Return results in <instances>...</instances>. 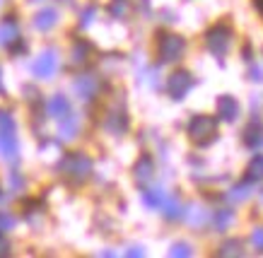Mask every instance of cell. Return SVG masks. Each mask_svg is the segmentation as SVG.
Instances as JSON below:
<instances>
[{
	"mask_svg": "<svg viewBox=\"0 0 263 258\" xmlns=\"http://www.w3.org/2000/svg\"><path fill=\"white\" fill-rule=\"evenodd\" d=\"M92 169H95V164H92V160L85 152H68L63 154V160L58 162V174L68 184H75V186L85 184L92 176Z\"/></svg>",
	"mask_w": 263,
	"mask_h": 258,
	"instance_id": "1",
	"label": "cell"
},
{
	"mask_svg": "<svg viewBox=\"0 0 263 258\" xmlns=\"http://www.w3.org/2000/svg\"><path fill=\"white\" fill-rule=\"evenodd\" d=\"M0 160L17 164L20 162V137L12 113L0 109Z\"/></svg>",
	"mask_w": 263,
	"mask_h": 258,
	"instance_id": "2",
	"label": "cell"
},
{
	"mask_svg": "<svg viewBox=\"0 0 263 258\" xmlns=\"http://www.w3.org/2000/svg\"><path fill=\"white\" fill-rule=\"evenodd\" d=\"M189 137L196 147H210L220 137V130H217V118L213 116H205V113H198L189 121Z\"/></svg>",
	"mask_w": 263,
	"mask_h": 258,
	"instance_id": "3",
	"label": "cell"
},
{
	"mask_svg": "<svg viewBox=\"0 0 263 258\" xmlns=\"http://www.w3.org/2000/svg\"><path fill=\"white\" fill-rule=\"evenodd\" d=\"M183 51H186V39L179 36V34H160L157 39V56H160V63H176L181 61Z\"/></svg>",
	"mask_w": 263,
	"mask_h": 258,
	"instance_id": "4",
	"label": "cell"
},
{
	"mask_svg": "<svg viewBox=\"0 0 263 258\" xmlns=\"http://www.w3.org/2000/svg\"><path fill=\"white\" fill-rule=\"evenodd\" d=\"M205 46L217 61H222V56H227V51L232 46V29L227 25L210 27L205 32Z\"/></svg>",
	"mask_w": 263,
	"mask_h": 258,
	"instance_id": "5",
	"label": "cell"
},
{
	"mask_svg": "<svg viewBox=\"0 0 263 258\" xmlns=\"http://www.w3.org/2000/svg\"><path fill=\"white\" fill-rule=\"evenodd\" d=\"M193 87H196V77H193L189 70H174L167 80V94L174 99V102L186 99Z\"/></svg>",
	"mask_w": 263,
	"mask_h": 258,
	"instance_id": "6",
	"label": "cell"
},
{
	"mask_svg": "<svg viewBox=\"0 0 263 258\" xmlns=\"http://www.w3.org/2000/svg\"><path fill=\"white\" fill-rule=\"evenodd\" d=\"M58 70V51L44 49L32 63V75L36 80H51Z\"/></svg>",
	"mask_w": 263,
	"mask_h": 258,
	"instance_id": "7",
	"label": "cell"
},
{
	"mask_svg": "<svg viewBox=\"0 0 263 258\" xmlns=\"http://www.w3.org/2000/svg\"><path fill=\"white\" fill-rule=\"evenodd\" d=\"M72 89H75L78 99H82V102H95V99L99 97V92H102V80H99L95 73H80L72 80Z\"/></svg>",
	"mask_w": 263,
	"mask_h": 258,
	"instance_id": "8",
	"label": "cell"
},
{
	"mask_svg": "<svg viewBox=\"0 0 263 258\" xmlns=\"http://www.w3.org/2000/svg\"><path fill=\"white\" fill-rule=\"evenodd\" d=\"M104 128L109 130L111 135H116V137L126 135L128 113H126V102H123V99H121L119 104L109 106V111H106V116H104Z\"/></svg>",
	"mask_w": 263,
	"mask_h": 258,
	"instance_id": "9",
	"label": "cell"
},
{
	"mask_svg": "<svg viewBox=\"0 0 263 258\" xmlns=\"http://www.w3.org/2000/svg\"><path fill=\"white\" fill-rule=\"evenodd\" d=\"M22 41V32H20V22H17L12 15L3 17L0 19V46L3 49H12L15 44Z\"/></svg>",
	"mask_w": 263,
	"mask_h": 258,
	"instance_id": "10",
	"label": "cell"
},
{
	"mask_svg": "<svg viewBox=\"0 0 263 258\" xmlns=\"http://www.w3.org/2000/svg\"><path fill=\"white\" fill-rule=\"evenodd\" d=\"M215 109H217V118L224 123H234L241 113L239 102H237V97H232V94H220L215 99Z\"/></svg>",
	"mask_w": 263,
	"mask_h": 258,
	"instance_id": "11",
	"label": "cell"
},
{
	"mask_svg": "<svg viewBox=\"0 0 263 258\" xmlns=\"http://www.w3.org/2000/svg\"><path fill=\"white\" fill-rule=\"evenodd\" d=\"M133 178H136V184L140 188H145L155 178V160L150 154H140L138 157V162L133 164Z\"/></svg>",
	"mask_w": 263,
	"mask_h": 258,
	"instance_id": "12",
	"label": "cell"
},
{
	"mask_svg": "<svg viewBox=\"0 0 263 258\" xmlns=\"http://www.w3.org/2000/svg\"><path fill=\"white\" fill-rule=\"evenodd\" d=\"M78 133H80V118H78V113L75 111H70L68 116H63V118H58V135H61L63 143L75 140Z\"/></svg>",
	"mask_w": 263,
	"mask_h": 258,
	"instance_id": "13",
	"label": "cell"
},
{
	"mask_svg": "<svg viewBox=\"0 0 263 258\" xmlns=\"http://www.w3.org/2000/svg\"><path fill=\"white\" fill-rule=\"evenodd\" d=\"M72 111L70 106V99L65 97V94H53V97L46 102V113L51 116V118H63V116H68V113Z\"/></svg>",
	"mask_w": 263,
	"mask_h": 258,
	"instance_id": "14",
	"label": "cell"
},
{
	"mask_svg": "<svg viewBox=\"0 0 263 258\" xmlns=\"http://www.w3.org/2000/svg\"><path fill=\"white\" fill-rule=\"evenodd\" d=\"M58 25V10L56 8H44L34 15V27L39 32H51Z\"/></svg>",
	"mask_w": 263,
	"mask_h": 258,
	"instance_id": "15",
	"label": "cell"
},
{
	"mask_svg": "<svg viewBox=\"0 0 263 258\" xmlns=\"http://www.w3.org/2000/svg\"><path fill=\"white\" fill-rule=\"evenodd\" d=\"M244 145L251 147V150H258V147L263 145V126L258 118H254V121L244 128Z\"/></svg>",
	"mask_w": 263,
	"mask_h": 258,
	"instance_id": "16",
	"label": "cell"
},
{
	"mask_svg": "<svg viewBox=\"0 0 263 258\" xmlns=\"http://www.w3.org/2000/svg\"><path fill=\"white\" fill-rule=\"evenodd\" d=\"M92 53H95V46L85 39H78L75 44H72V51H70L72 65H85L89 58H92Z\"/></svg>",
	"mask_w": 263,
	"mask_h": 258,
	"instance_id": "17",
	"label": "cell"
},
{
	"mask_svg": "<svg viewBox=\"0 0 263 258\" xmlns=\"http://www.w3.org/2000/svg\"><path fill=\"white\" fill-rule=\"evenodd\" d=\"M160 210H162V215H164V220H169V222L183 217V205H181V201H179L176 195H167Z\"/></svg>",
	"mask_w": 263,
	"mask_h": 258,
	"instance_id": "18",
	"label": "cell"
},
{
	"mask_svg": "<svg viewBox=\"0 0 263 258\" xmlns=\"http://www.w3.org/2000/svg\"><path fill=\"white\" fill-rule=\"evenodd\" d=\"M164 198H167V193H164L162 188H147V186H145L143 191H140V201H143L150 210H160Z\"/></svg>",
	"mask_w": 263,
	"mask_h": 258,
	"instance_id": "19",
	"label": "cell"
},
{
	"mask_svg": "<svg viewBox=\"0 0 263 258\" xmlns=\"http://www.w3.org/2000/svg\"><path fill=\"white\" fill-rule=\"evenodd\" d=\"M217 256L220 258H239V256H244V244H241L239 239H227V242L220 244Z\"/></svg>",
	"mask_w": 263,
	"mask_h": 258,
	"instance_id": "20",
	"label": "cell"
},
{
	"mask_svg": "<svg viewBox=\"0 0 263 258\" xmlns=\"http://www.w3.org/2000/svg\"><path fill=\"white\" fill-rule=\"evenodd\" d=\"M183 217L189 220L193 227H203L208 220H210V215H208L203 208H198V205H191L189 210H183Z\"/></svg>",
	"mask_w": 263,
	"mask_h": 258,
	"instance_id": "21",
	"label": "cell"
},
{
	"mask_svg": "<svg viewBox=\"0 0 263 258\" xmlns=\"http://www.w3.org/2000/svg\"><path fill=\"white\" fill-rule=\"evenodd\" d=\"M261 178H263V154H256L254 160L249 162V167H247V181L258 184Z\"/></svg>",
	"mask_w": 263,
	"mask_h": 258,
	"instance_id": "22",
	"label": "cell"
},
{
	"mask_svg": "<svg viewBox=\"0 0 263 258\" xmlns=\"http://www.w3.org/2000/svg\"><path fill=\"white\" fill-rule=\"evenodd\" d=\"M249 195H251V181H247V184H239V186H234V188H230L227 198H230L232 203H244Z\"/></svg>",
	"mask_w": 263,
	"mask_h": 258,
	"instance_id": "23",
	"label": "cell"
},
{
	"mask_svg": "<svg viewBox=\"0 0 263 258\" xmlns=\"http://www.w3.org/2000/svg\"><path fill=\"white\" fill-rule=\"evenodd\" d=\"M232 220H234V210L222 208V210H217V212H215L213 222H215V227L220 229V232H224V229H227V227L232 225Z\"/></svg>",
	"mask_w": 263,
	"mask_h": 258,
	"instance_id": "24",
	"label": "cell"
},
{
	"mask_svg": "<svg viewBox=\"0 0 263 258\" xmlns=\"http://www.w3.org/2000/svg\"><path fill=\"white\" fill-rule=\"evenodd\" d=\"M128 10H130L128 0H111V5H109V12H111L114 19H126Z\"/></svg>",
	"mask_w": 263,
	"mask_h": 258,
	"instance_id": "25",
	"label": "cell"
},
{
	"mask_svg": "<svg viewBox=\"0 0 263 258\" xmlns=\"http://www.w3.org/2000/svg\"><path fill=\"white\" fill-rule=\"evenodd\" d=\"M191 253H193V251H191V246H189L186 242H174V244H172V249H169V256H172V258H179V256L189 258Z\"/></svg>",
	"mask_w": 263,
	"mask_h": 258,
	"instance_id": "26",
	"label": "cell"
},
{
	"mask_svg": "<svg viewBox=\"0 0 263 258\" xmlns=\"http://www.w3.org/2000/svg\"><path fill=\"white\" fill-rule=\"evenodd\" d=\"M17 225V217L8 210H0V232H10V229H15Z\"/></svg>",
	"mask_w": 263,
	"mask_h": 258,
	"instance_id": "27",
	"label": "cell"
},
{
	"mask_svg": "<svg viewBox=\"0 0 263 258\" xmlns=\"http://www.w3.org/2000/svg\"><path fill=\"white\" fill-rule=\"evenodd\" d=\"M95 15H97V5H87V8L82 10V15H80V29H87L92 22H95Z\"/></svg>",
	"mask_w": 263,
	"mask_h": 258,
	"instance_id": "28",
	"label": "cell"
},
{
	"mask_svg": "<svg viewBox=\"0 0 263 258\" xmlns=\"http://www.w3.org/2000/svg\"><path fill=\"white\" fill-rule=\"evenodd\" d=\"M251 244H254V249L263 251V227L254 229V234H251Z\"/></svg>",
	"mask_w": 263,
	"mask_h": 258,
	"instance_id": "29",
	"label": "cell"
},
{
	"mask_svg": "<svg viewBox=\"0 0 263 258\" xmlns=\"http://www.w3.org/2000/svg\"><path fill=\"white\" fill-rule=\"evenodd\" d=\"M24 97L29 99V102H41L39 97V89L32 87V85H24Z\"/></svg>",
	"mask_w": 263,
	"mask_h": 258,
	"instance_id": "30",
	"label": "cell"
},
{
	"mask_svg": "<svg viewBox=\"0 0 263 258\" xmlns=\"http://www.w3.org/2000/svg\"><path fill=\"white\" fill-rule=\"evenodd\" d=\"M10 256V242L5 239V232H0V258Z\"/></svg>",
	"mask_w": 263,
	"mask_h": 258,
	"instance_id": "31",
	"label": "cell"
},
{
	"mask_svg": "<svg viewBox=\"0 0 263 258\" xmlns=\"http://www.w3.org/2000/svg\"><path fill=\"white\" fill-rule=\"evenodd\" d=\"M10 181H12V186H15V188H22L24 186V178H22V174H20V171H10Z\"/></svg>",
	"mask_w": 263,
	"mask_h": 258,
	"instance_id": "32",
	"label": "cell"
},
{
	"mask_svg": "<svg viewBox=\"0 0 263 258\" xmlns=\"http://www.w3.org/2000/svg\"><path fill=\"white\" fill-rule=\"evenodd\" d=\"M249 77L254 82H263V68H258V65H254L251 70H249Z\"/></svg>",
	"mask_w": 263,
	"mask_h": 258,
	"instance_id": "33",
	"label": "cell"
},
{
	"mask_svg": "<svg viewBox=\"0 0 263 258\" xmlns=\"http://www.w3.org/2000/svg\"><path fill=\"white\" fill-rule=\"evenodd\" d=\"M126 256H130V258H140V256H145V249H143V246H130V249L126 251Z\"/></svg>",
	"mask_w": 263,
	"mask_h": 258,
	"instance_id": "34",
	"label": "cell"
},
{
	"mask_svg": "<svg viewBox=\"0 0 263 258\" xmlns=\"http://www.w3.org/2000/svg\"><path fill=\"white\" fill-rule=\"evenodd\" d=\"M8 203H10V195L5 193V191H0V210L8 208Z\"/></svg>",
	"mask_w": 263,
	"mask_h": 258,
	"instance_id": "35",
	"label": "cell"
},
{
	"mask_svg": "<svg viewBox=\"0 0 263 258\" xmlns=\"http://www.w3.org/2000/svg\"><path fill=\"white\" fill-rule=\"evenodd\" d=\"M0 94H5V87H3V68H0Z\"/></svg>",
	"mask_w": 263,
	"mask_h": 258,
	"instance_id": "36",
	"label": "cell"
},
{
	"mask_svg": "<svg viewBox=\"0 0 263 258\" xmlns=\"http://www.w3.org/2000/svg\"><path fill=\"white\" fill-rule=\"evenodd\" d=\"M256 8H258V10L263 12V0H256Z\"/></svg>",
	"mask_w": 263,
	"mask_h": 258,
	"instance_id": "37",
	"label": "cell"
},
{
	"mask_svg": "<svg viewBox=\"0 0 263 258\" xmlns=\"http://www.w3.org/2000/svg\"><path fill=\"white\" fill-rule=\"evenodd\" d=\"M5 3H8V0H0V8H3V5H5Z\"/></svg>",
	"mask_w": 263,
	"mask_h": 258,
	"instance_id": "38",
	"label": "cell"
},
{
	"mask_svg": "<svg viewBox=\"0 0 263 258\" xmlns=\"http://www.w3.org/2000/svg\"><path fill=\"white\" fill-rule=\"evenodd\" d=\"M61 3H72V0H61Z\"/></svg>",
	"mask_w": 263,
	"mask_h": 258,
	"instance_id": "39",
	"label": "cell"
},
{
	"mask_svg": "<svg viewBox=\"0 0 263 258\" xmlns=\"http://www.w3.org/2000/svg\"><path fill=\"white\" fill-rule=\"evenodd\" d=\"M29 3H41V0H29Z\"/></svg>",
	"mask_w": 263,
	"mask_h": 258,
	"instance_id": "40",
	"label": "cell"
},
{
	"mask_svg": "<svg viewBox=\"0 0 263 258\" xmlns=\"http://www.w3.org/2000/svg\"><path fill=\"white\" fill-rule=\"evenodd\" d=\"M261 195H263V191H261Z\"/></svg>",
	"mask_w": 263,
	"mask_h": 258,
	"instance_id": "41",
	"label": "cell"
}]
</instances>
